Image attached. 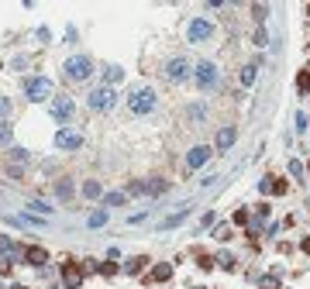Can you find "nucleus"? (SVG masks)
Masks as SVG:
<instances>
[{"instance_id":"f257e3e1","label":"nucleus","mask_w":310,"mask_h":289,"mask_svg":"<svg viewBox=\"0 0 310 289\" xmlns=\"http://www.w3.org/2000/svg\"><path fill=\"white\" fill-rule=\"evenodd\" d=\"M155 100H159V96H155V90L152 86H138V90H131V93H128V110H131V114H152L155 110Z\"/></svg>"},{"instance_id":"f03ea898","label":"nucleus","mask_w":310,"mask_h":289,"mask_svg":"<svg viewBox=\"0 0 310 289\" xmlns=\"http://www.w3.org/2000/svg\"><path fill=\"white\" fill-rule=\"evenodd\" d=\"M62 73H66L69 83H83V79H90V73H93V62L86 55H73L66 66H62Z\"/></svg>"},{"instance_id":"7ed1b4c3","label":"nucleus","mask_w":310,"mask_h":289,"mask_svg":"<svg viewBox=\"0 0 310 289\" xmlns=\"http://www.w3.org/2000/svg\"><path fill=\"white\" fill-rule=\"evenodd\" d=\"M186 38L193 41V45H200V41H211L214 38V24L207 18H193L190 24H186Z\"/></svg>"},{"instance_id":"20e7f679","label":"nucleus","mask_w":310,"mask_h":289,"mask_svg":"<svg viewBox=\"0 0 310 289\" xmlns=\"http://www.w3.org/2000/svg\"><path fill=\"white\" fill-rule=\"evenodd\" d=\"M24 93H28V100L41 103L45 96L52 93V83H48L45 76H28V79H24Z\"/></svg>"},{"instance_id":"39448f33","label":"nucleus","mask_w":310,"mask_h":289,"mask_svg":"<svg viewBox=\"0 0 310 289\" xmlns=\"http://www.w3.org/2000/svg\"><path fill=\"white\" fill-rule=\"evenodd\" d=\"M166 190H169V183H162V179H145V183H128V193H131V196H162Z\"/></svg>"},{"instance_id":"423d86ee","label":"nucleus","mask_w":310,"mask_h":289,"mask_svg":"<svg viewBox=\"0 0 310 289\" xmlns=\"http://www.w3.org/2000/svg\"><path fill=\"white\" fill-rule=\"evenodd\" d=\"M166 76L173 79V83H179V79H186V76H190V62H186L183 55L169 59V62H166Z\"/></svg>"},{"instance_id":"0eeeda50","label":"nucleus","mask_w":310,"mask_h":289,"mask_svg":"<svg viewBox=\"0 0 310 289\" xmlns=\"http://www.w3.org/2000/svg\"><path fill=\"white\" fill-rule=\"evenodd\" d=\"M56 145L62 148V152H76L79 145H83V138H79L76 131H69V128H59L56 131Z\"/></svg>"},{"instance_id":"6e6552de","label":"nucleus","mask_w":310,"mask_h":289,"mask_svg":"<svg viewBox=\"0 0 310 289\" xmlns=\"http://www.w3.org/2000/svg\"><path fill=\"white\" fill-rule=\"evenodd\" d=\"M73 114H76V107H73V100L69 96H59V100H52V117L56 121H73Z\"/></svg>"},{"instance_id":"1a4fd4ad","label":"nucleus","mask_w":310,"mask_h":289,"mask_svg":"<svg viewBox=\"0 0 310 289\" xmlns=\"http://www.w3.org/2000/svg\"><path fill=\"white\" fill-rule=\"evenodd\" d=\"M111 103H114V90H111V86H97V90L90 93V107H93V110H107Z\"/></svg>"},{"instance_id":"9d476101","label":"nucleus","mask_w":310,"mask_h":289,"mask_svg":"<svg viewBox=\"0 0 310 289\" xmlns=\"http://www.w3.org/2000/svg\"><path fill=\"white\" fill-rule=\"evenodd\" d=\"M207 158H211V148H207V145H196V148H190L183 169H200V165H207Z\"/></svg>"},{"instance_id":"9b49d317","label":"nucleus","mask_w":310,"mask_h":289,"mask_svg":"<svg viewBox=\"0 0 310 289\" xmlns=\"http://www.w3.org/2000/svg\"><path fill=\"white\" fill-rule=\"evenodd\" d=\"M62 282H66L69 289L83 286V269H79L76 262H66V265H62Z\"/></svg>"},{"instance_id":"f8f14e48","label":"nucleus","mask_w":310,"mask_h":289,"mask_svg":"<svg viewBox=\"0 0 310 289\" xmlns=\"http://www.w3.org/2000/svg\"><path fill=\"white\" fill-rule=\"evenodd\" d=\"M196 83H200L203 90L214 86V83H217V66H214V62H200V66H196Z\"/></svg>"},{"instance_id":"ddd939ff","label":"nucleus","mask_w":310,"mask_h":289,"mask_svg":"<svg viewBox=\"0 0 310 289\" xmlns=\"http://www.w3.org/2000/svg\"><path fill=\"white\" fill-rule=\"evenodd\" d=\"M234 138H238V128H234V124H224V128L217 131V152H228L234 145Z\"/></svg>"},{"instance_id":"4468645a","label":"nucleus","mask_w":310,"mask_h":289,"mask_svg":"<svg viewBox=\"0 0 310 289\" xmlns=\"http://www.w3.org/2000/svg\"><path fill=\"white\" fill-rule=\"evenodd\" d=\"M24 262L38 269V265H45V262H48V251L41 248V245H31V248H24Z\"/></svg>"},{"instance_id":"2eb2a0df","label":"nucleus","mask_w":310,"mask_h":289,"mask_svg":"<svg viewBox=\"0 0 310 289\" xmlns=\"http://www.w3.org/2000/svg\"><path fill=\"white\" fill-rule=\"evenodd\" d=\"M186 217H190V210H186V207H179V210H176L173 217H166V220H162L159 227H162V231H169V227H176V224H183Z\"/></svg>"},{"instance_id":"dca6fc26","label":"nucleus","mask_w":310,"mask_h":289,"mask_svg":"<svg viewBox=\"0 0 310 289\" xmlns=\"http://www.w3.org/2000/svg\"><path fill=\"white\" fill-rule=\"evenodd\" d=\"M173 279V265H155L152 269V282H169Z\"/></svg>"},{"instance_id":"f3484780","label":"nucleus","mask_w":310,"mask_h":289,"mask_svg":"<svg viewBox=\"0 0 310 289\" xmlns=\"http://www.w3.org/2000/svg\"><path fill=\"white\" fill-rule=\"evenodd\" d=\"M145 265H148V258H145V255H135V258L128 262V275H141Z\"/></svg>"},{"instance_id":"a211bd4d","label":"nucleus","mask_w":310,"mask_h":289,"mask_svg":"<svg viewBox=\"0 0 310 289\" xmlns=\"http://www.w3.org/2000/svg\"><path fill=\"white\" fill-rule=\"evenodd\" d=\"M56 196L59 200H73V183H69V179H59L56 183Z\"/></svg>"},{"instance_id":"6ab92c4d","label":"nucleus","mask_w":310,"mask_h":289,"mask_svg":"<svg viewBox=\"0 0 310 289\" xmlns=\"http://www.w3.org/2000/svg\"><path fill=\"white\" fill-rule=\"evenodd\" d=\"M83 196H86V200H97V196H104V186L90 179V183H83Z\"/></svg>"},{"instance_id":"aec40b11","label":"nucleus","mask_w":310,"mask_h":289,"mask_svg":"<svg viewBox=\"0 0 310 289\" xmlns=\"http://www.w3.org/2000/svg\"><path fill=\"white\" fill-rule=\"evenodd\" d=\"M255 76H259V66H255V62H248V66L241 69V83H245V86H252Z\"/></svg>"},{"instance_id":"412c9836","label":"nucleus","mask_w":310,"mask_h":289,"mask_svg":"<svg viewBox=\"0 0 310 289\" xmlns=\"http://www.w3.org/2000/svg\"><path fill=\"white\" fill-rule=\"evenodd\" d=\"M104 79H107V83H121V79H124V69H121V66H107Z\"/></svg>"},{"instance_id":"4be33fe9","label":"nucleus","mask_w":310,"mask_h":289,"mask_svg":"<svg viewBox=\"0 0 310 289\" xmlns=\"http://www.w3.org/2000/svg\"><path fill=\"white\" fill-rule=\"evenodd\" d=\"M124 200H128V193H104V203H107V207H121Z\"/></svg>"},{"instance_id":"5701e85b","label":"nucleus","mask_w":310,"mask_h":289,"mask_svg":"<svg viewBox=\"0 0 310 289\" xmlns=\"http://www.w3.org/2000/svg\"><path fill=\"white\" fill-rule=\"evenodd\" d=\"M217 262H221V269H228V272H234V269H238L234 255H228V251H221V255H217Z\"/></svg>"},{"instance_id":"b1692460","label":"nucleus","mask_w":310,"mask_h":289,"mask_svg":"<svg viewBox=\"0 0 310 289\" xmlns=\"http://www.w3.org/2000/svg\"><path fill=\"white\" fill-rule=\"evenodd\" d=\"M11 138H14V128L7 121H0V145H11Z\"/></svg>"},{"instance_id":"393cba45","label":"nucleus","mask_w":310,"mask_h":289,"mask_svg":"<svg viewBox=\"0 0 310 289\" xmlns=\"http://www.w3.org/2000/svg\"><path fill=\"white\" fill-rule=\"evenodd\" d=\"M231 224H238V227H248V210L241 207V210H234L231 213Z\"/></svg>"},{"instance_id":"a878e982","label":"nucleus","mask_w":310,"mask_h":289,"mask_svg":"<svg viewBox=\"0 0 310 289\" xmlns=\"http://www.w3.org/2000/svg\"><path fill=\"white\" fill-rule=\"evenodd\" d=\"M296 90H300L303 96L310 93V73H300V76H296Z\"/></svg>"},{"instance_id":"bb28decb","label":"nucleus","mask_w":310,"mask_h":289,"mask_svg":"<svg viewBox=\"0 0 310 289\" xmlns=\"http://www.w3.org/2000/svg\"><path fill=\"white\" fill-rule=\"evenodd\" d=\"M11 162H18V165H24V162H28V152H24V148H11Z\"/></svg>"},{"instance_id":"cd10ccee","label":"nucleus","mask_w":310,"mask_h":289,"mask_svg":"<svg viewBox=\"0 0 310 289\" xmlns=\"http://www.w3.org/2000/svg\"><path fill=\"white\" fill-rule=\"evenodd\" d=\"M104 224H107V210H97L90 217V227H104Z\"/></svg>"},{"instance_id":"c85d7f7f","label":"nucleus","mask_w":310,"mask_h":289,"mask_svg":"<svg viewBox=\"0 0 310 289\" xmlns=\"http://www.w3.org/2000/svg\"><path fill=\"white\" fill-rule=\"evenodd\" d=\"M303 172H307V169H303L296 158H290V176H293V179H303Z\"/></svg>"},{"instance_id":"c756f323","label":"nucleus","mask_w":310,"mask_h":289,"mask_svg":"<svg viewBox=\"0 0 310 289\" xmlns=\"http://www.w3.org/2000/svg\"><path fill=\"white\" fill-rule=\"evenodd\" d=\"M100 272H104L107 279H111V275H117V262H114V258H107V262L100 265Z\"/></svg>"},{"instance_id":"7c9ffc66","label":"nucleus","mask_w":310,"mask_h":289,"mask_svg":"<svg viewBox=\"0 0 310 289\" xmlns=\"http://www.w3.org/2000/svg\"><path fill=\"white\" fill-rule=\"evenodd\" d=\"M286 190H290L286 179H272V193H276V196H286Z\"/></svg>"},{"instance_id":"2f4dec72","label":"nucleus","mask_w":310,"mask_h":289,"mask_svg":"<svg viewBox=\"0 0 310 289\" xmlns=\"http://www.w3.org/2000/svg\"><path fill=\"white\" fill-rule=\"evenodd\" d=\"M11 269H14V262L7 255H0V275H11Z\"/></svg>"},{"instance_id":"473e14b6","label":"nucleus","mask_w":310,"mask_h":289,"mask_svg":"<svg viewBox=\"0 0 310 289\" xmlns=\"http://www.w3.org/2000/svg\"><path fill=\"white\" fill-rule=\"evenodd\" d=\"M196 262H200V269H203V272L214 269V258H211V255H196Z\"/></svg>"},{"instance_id":"72a5a7b5","label":"nucleus","mask_w":310,"mask_h":289,"mask_svg":"<svg viewBox=\"0 0 310 289\" xmlns=\"http://www.w3.org/2000/svg\"><path fill=\"white\" fill-rule=\"evenodd\" d=\"M252 14H255V21H266V14H269V7H262V4H252Z\"/></svg>"},{"instance_id":"f704fd0d","label":"nucleus","mask_w":310,"mask_h":289,"mask_svg":"<svg viewBox=\"0 0 310 289\" xmlns=\"http://www.w3.org/2000/svg\"><path fill=\"white\" fill-rule=\"evenodd\" d=\"M4 117H11V100H7V96H0V121H4Z\"/></svg>"},{"instance_id":"c9c22d12","label":"nucleus","mask_w":310,"mask_h":289,"mask_svg":"<svg viewBox=\"0 0 310 289\" xmlns=\"http://www.w3.org/2000/svg\"><path fill=\"white\" fill-rule=\"evenodd\" d=\"M259 289H279V275H269V279H266Z\"/></svg>"},{"instance_id":"e433bc0d","label":"nucleus","mask_w":310,"mask_h":289,"mask_svg":"<svg viewBox=\"0 0 310 289\" xmlns=\"http://www.w3.org/2000/svg\"><path fill=\"white\" fill-rule=\"evenodd\" d=\"M255 45H269V35H266V28H259V31H255Z\"/></svg>"},{"instance_id":"4c0bfd02","label":"nucleus","mask_w":310,"mask_h":289,"mask_svg":"<svg viewBox=\"0 0 310 289\" xmlns=\"http://www.w3.org/2000/svg\"><path fill=\"white\" fill-rule=\"evenodd\" d=\"M259 193H262V196H266V193H272V179H262V183H259Z\"/></svg>"},{"instance_id":"58836bf2","label":"nucleus","mask_w":310,"mask_h":289,"mask_svg":"<svg viewBox=\"0 0 310 289\" xmlns=\"http://www.w3.org/2000/svg\"><path fill=\"white\" fill-rule=\"evenodd\" d=\"M14 248V241H11V238H4V234H0V251H11Z\"/></svg>"},{"instance_id":"ea45409f","label":"nucleus","mask_w":310,"mask_h":289,"mask_svg":"<svg viewBox=\"0 0 310 289\" xmlns=\"http://www.w3.org/2000/svg\"><path fill=\"white\" fill-rule=\"evenodd\" d=\"M300 248H303V251L310 255V238H303V245H300Z\"/></svg>"},{"instance_id":"a19ab883","label":"nucleus","mask_w":310,"mask_h":289,"mask_svg":"<svg viewBox=\"0 0 310 289\" xmlns=\"http://www.w3.org/2000/svg\"><path fill=\"white\" fill-rule=\"evenodd\" d=\"M14 289H24V286H14Z\"/></svg>"},{"instance_id":"79ce46f5","label":"nucleus","mask_w":310,"mask_h":289,"mask_svg":"<svg viewBox=\"0 0 310 289\" xmlns=\"http://www.w3.org/2000/svg\"><path fill=\"white\" fill-rule=\"evenodd\" d=\"M307 14H310V7H307Z\"/></svg>"},{"instance_id":"37998d69","label":"nucleus","mask_w":310,"mask_h":289,"mask_svg":"<svg viewBox=\"0 0 310 289\" xmlns=\"http://www.w3.org/2000/svg\"><path fill=\"white\" fill-rule=\"evenodd\" d=\"M307 172H310V165H307Z\"/></svg>"},{"instance_id":"c03bdc74","label":"nucleus","mask_w":310,"mask_h":289,"mask_svg":"<svg viewBox=\"0 0 310 289\" xmlns=\"http://www.w3.org/2000/svg\"><path fill=\"white\" fill-rule=\"evenodd\" d=\"M307 73H310V69H307Z\"/></svg>"}]
</instances>
